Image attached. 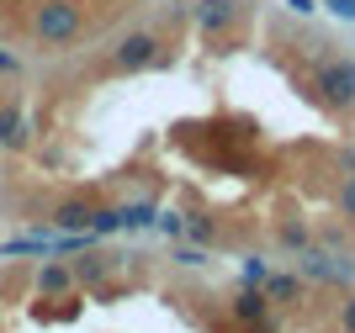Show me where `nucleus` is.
<instances>
[{
    "mask_svg": "<svg viewBox=\"0 0 355 333\" xmlns=\"http://www.w3.org/2000/svg\"><path fill=\"white\" fill-rule=\"evenodd\" d=\"M69 291H74L69 264H59V260H43V264H37V296H69Z\"/></svg>",
    "mask_w": 355,
    "mask_h": 333,
    "instance_id": "obj_7",
    "label": "nucleus"
},
{
    "mask_svg": "<svg viewBox=\"0 0 355 333\" xmlns=\"http://www.w3.org/2000/svg\"><path fill=\"white\" fill-rule=\"evenodd\" d=\"M266 276H270V264L260 260V254H250V260H244V286H266Z\"/></svg>",
    "mask_w": 355,
    "mask_h": 333,
    "instance_id": "obj_17",
    "label": "nucleus"
},
{
    "mask_svg": "<svg viewBox=\"0 0 355 333\" xmlns=\"http://www.w3.org/2000/svg\"><path fill=\"white\" fill-rule=\"evenodd\" d=\"M329 16H340V21H355V0H324Z\"/></svg>",
    "mask_w": 355,
    "mask_h": 333,
    "instance_id": "obj_21",
    "label": "nucleus"
},
{
    "mask_svg": "<svg viewBox=\"0 0 355 333\" xmlns=\"http://www.w3.org/2000/svg\"><path fill=\"white\" fill-rule=\"evenodd\" d=\"M154 228H159L164 238H180V233H186V222H180L175 212H159V217H154Z\"/></svg>",
    "mask_w": 355,
    "mask_h": 333,
    "instance_id": "obj_18",
    "label": "nucleus"
},
{
    "mask_svg": "<svg viewBox=\"0 0 355 333\" xmlns=\"http://www.w3.org/2000/svg\"><path fill=\"white\" fill-rule=\"evenodd\" d=\"M313 80H318V90H324L329 106L355 111V58H318Z\"/></svg>",
    "mask_w": 355,
    "mask_h": 333,
    "instance_id": "obj_3",
    "label": "nucleus"
},
{
    "mask_svg": "<svg viewBox=\"0 0 355 333\" xmlns=\"http://www.w3.org/2000/svg\"><path fill=\"white\" fill-rule=\"evenodd\" d=\"M282 249H286V254L313 249V228H308V222H286V228H282Z\"/></svg>",
    "mask_w": 355,
    "mask_h": 333,
    "instance_id": "obj_15",
    "label": "nucleus"
},
{
    "mask_svg": "<svg viewBox=\"0 0 355 333\" xmlns=\"http://www.w3.org/2000/svg\"><path fill=\"white\" fill-rule=\"evenodd\" d=\"M266 302H292V296H302V276H266Z\"/></svg>",
    "mask_w": 355,
    "mask_h": 333,
    "instance_id": "obj_12",
    "label": "nucleus"
},
{
    "mask_svg": "<svg viewBox=\"0 0 355 333\" xmlns=\"http://www.w3.org/2000/svg\"><path fill=\"white\" fill-rule=\"evenodd\" d=\"M69 276H74V286H101V280L112 276V260H80Z\"/></svg>",
    "mask_w": 355,
    "mask_h": 333,
    "instance_id": "obj_13",
    "label": "nucleus"
},
{
    "mask_svg": "<svg viewBox=\"0 0 355 333\" xmlns=\"http://www.w3.org/2000/svg\"><path fill=\"white\" fill-rule=\"evenodd\" d=\"M239 11H244L239 0H196V27L212 32V37H223V32H234Z\"/></svg>",
    "mask_w": 355,
    "mask_h": 333,
    "instance_id": "obj_5",
    "label": "nucleus"
},
{
    "mask_svg": "<svg viewBox=\"0 0 355 333\" xmlns=\"http://www.w3.org/2000/svg\"><path fill=\"white\" fill-rule=\"evenodd\" d=\"M0 148H11V154L32 148V116L21 106H0Z\"/></svg>",
    "mask_w": 355,
    "mask_h": 333,
    "instance_id": "obj_6",
    "label": "nucleus"
},
{
    "mask_svg": "<svg viewBox=\"0 0 355 333\" xmlns=\"http://www.w3.org/2000/svg\"><path fill=\"white\" fill-rule=\"evenodd\" d=\"M90 233H96V238L122 233V212H117V206H96V212H90Z\"/></svg>",
    "mask_w": 355,
    "mask_h": 333,
    "instance_id": "obj_14",
    "label": "nucleus"
},
{
    "mask_svg": "<svg viewBox=\"0 0 355 333\" xmlns=\"http://www.w3.org/2000/svg\"><path fill=\"white\" fill-rule=\"evenodd\" d=\"M16 254H43V260H53V233H21V238H6V244H0V260H16Z\"/></svg>",
    "mask_w": 355,
    "mask_h": 333,
    "instance_id": "obj_9",
    "label": "nucleus"
},
{
    "mask_svg": "<svg viewBox=\"0 0 355 333\" xmlns=\"http://www.w3.org/2000/svg\"><path fill=\"white\" fill-rule=\"evenodd\" d=\"M186 233H191L196 244H207V238H212V222H207V217H196V222H191V228H186Z\"/></svg>",
    "mask_w": 355,
    "mask_h": 333,
    "instance_id": "obj_22",
    "label": "nucleus"
},
{
    "mask_svg": "<svg viewBox=\"0 0 355 333\" xmlns=\"http://www.w3.org/2000/svg\"><path fill=\"white\" fill-rule=\"evenodd\" d=\"M21 69V64H16V53H6V48H0V74H16Z\"/></svg>",
    "mask_w": 355,
    "mask_h": 333,
    "instance_id": "obj_23",
    "label": "nucleus"
},
{
    "mask_svg": "<svg viewBox=\"0 0 355 333\" xmlns=\"http://www.w3.org/2000/svg\"><path fill=\"white\" fill-rule=\"evenodd\" d=\"M340 217H345V222H355V170L340 180Z\"/></svg>",
    "mask_w": 355,
    "mask_h": 333,
    "instance_id": "obj_16",
    "label": "nucleus"
},
{
    "mask_svg": "<svg viewBox=\"0 0 355 333\" xmlns=\"http://www.w3.org/2000/svg\"><path fill=\"white\" fill-rule=\"evenodd\" d=\"M340 164H345V170H355V148H345V154H340Z\"/></svg>",
    "mask_w": 355,
    "mask_h": 333,
    "instance_id": "obj_25",
    "label": "nucleus"
},
{
    "mask_svg": "<svg viewBox=\"0 0 355 333\" xmlns=\"http://www.w3.org/2000/svg\"><path fill=\"white\" fill-rule=\"evenodd\" d=\"M297 276L302 280H324V286H355V264L334 249H302L297 254Z\"/></svg>",
    "mask_w": 355,
    "mask_h": 333,
    "instance_id": "obj_4",
    "label": "nucleus"
},
{
    "mask_svg": "<svg viewBox=\"0 0 355 333\" xmlns=\"http://www.w3.org/2000/svg\"><path fill=\"white\" fill-rule=\"evenodd\" d=\"M170 260L186 264V270H196V264H207V254H202V249H170Z\"/></svg>",
    "mask_w": 355,
    "mask_h": 333,
    "instance_id": "obj_19",
    "label": "nucleus"
},
{
    "mask_svg": "<svg viewBox=\"0 0 355 333\" xmlns=\"http://www.w3.org/2000/svg\"><path fill=\"white\" fill-rule=\"evenodd\" d=\"M228 312H234L239 323H254V328H260V323H266V312H270V302H266V291L260 286H244L234 296V307H228Z\"/></svg>",
    "mask_w": 355,
    "mask_h": 333,
    "instance_id": "obj_8",
    "label": "nucleus"
},
{
    "mask_svg": "<svg viewBox=\"0 0 355 333\" xmlns=\"http://www.w3.org/2000/svg\"><path fill=\"white\" fill-rule=\"evenodd\" d=\"M154 64H164V43L154 32H122L117 43H112V69L117 74H144Z\"/></svg>",
    "mask_w": 355,
    "mask_h": 333,
    "instance_id": "obj_2",
    "label": "nucleus"
},
{
    "mask_svg": "<svg viewBox=\"0 0 355 333\" xmlns=\"http://www.w3.org/2000/svg\"><path fill=\"white\" fill-rule=\"evenodd\" d=\"M85 32V11L74 0H37L32 6V37L43 48H69Z\"/></svg>",
    "mask_w": 355,
    "mask_h": 333,
    "instance_id": "obj_1",
    "label": "nucleus"
},
{
    "mask_svg": "<svg viewBox=\"0 0 355 333\" xmlns=\"http://www.w3.org/2000/svg\"><path fill=\"white\" fill-rule=\"evenodd\" d=\"M286 6H292L297 16H308V11H318V6H313V0H286Z\"/></svg>",
    "mask_w": 355,
    "mask_h": 333,
    "instance_id": "obj_24",
    "label": "nucleus"
},
{
    "mask_svg": "<svg viewBox=\"0 0 355 333\" xmlns=\"http://www.w3.org/2000/svg\"><path fill=\"white\" fill-rule=\"evenodd\" d=\"M90 212H96L90 201H59L53 206V228L59 233H90Z\"/></svg>",
    "mask_w": 355,
    "mask_h": 333,
    "instance_id": "obj_10",
    "label": "nucleus"
},
{
    "mask_svg": "<svg viewBox=\"0 0 355 333\" xmlns=\"http://www.w3.org/2000/svg\"><path fill=\"white\" fill-rule=\"evenodd\" d=\"M340 328H345V333H355V291L340 302Z\"/></svg>",
    "mask_w": 355,
    "mask_h": 333,
    "instance_id": "obj_20",
    "label": "nucleus"
},
{
    "mask_svg": "<svg viewBox=\"0 0 355 333\" xmlns=\"http://www.w3.org/2000/svg\"><path fill=\"white\" fill-rule=\"evenodd\" d=\"M117 212H122V228L138 233V228H154V217H159V201H148V196H144V201H128V206H117Z\"/></svg>",
    "mask_w": 355,
    "mask_h": 333,
    "instance_id": "obj_11",
    "label": "nucleus"
}]
</instances>
